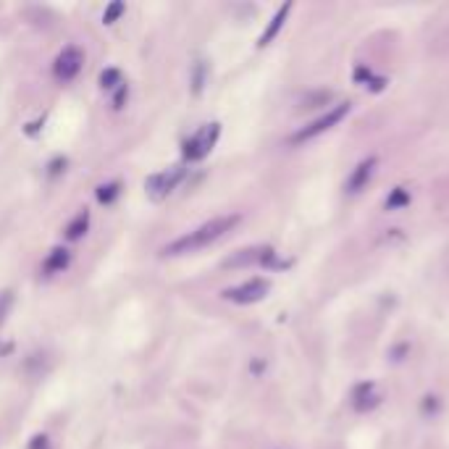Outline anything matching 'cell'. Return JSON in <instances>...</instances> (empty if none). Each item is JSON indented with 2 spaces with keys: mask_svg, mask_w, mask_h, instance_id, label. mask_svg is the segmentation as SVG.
Segmentation results:
<instances>
[{
  "mask_svg": "<svg viewBox=\"0 0 449 449\" xmlns=\"http://www.w3.org/2000/svg\"><path fill=\"white\" fill-rule=\"evenodd\" d=\"M87 229H90V213L87 211L76 213V215L71 218V224L66 226V239H69V242H76V239H82V236L87 234Z\"/></svg>",
  "mask_w": 449,
  "mask_h": 449,
  "instance_id": "10",
  "label": "cell"
},
{
  "mask_svg": "<svg viewBox=\"0 0 449 449\" xmlns=\"http://www.w3.org/2000/svg\"><path fill=\"white\" fill-rule=\"evenodd\" d=\"M82 63H84V53L79 50L76 45H69L60 50V56L56 58L53 63V74H56V79L58 82H71V79H76L79 76V71H82Z\"/></svg>",
  "mask_w": 449,
  "mask_h": 449,
  "instance_id": "5",
  "label": "cell"
},
{
  "mask_svg": "<svg viewBox=\"0 0 449 449\" xmlns=\"http://www.w3.org/2000/svg\"><path fill=\"white\" fill-rule=\"evenodd\" d=\"M268 289H271V284L266 279H250V281L239 284L234 289H226L224 300L236 302V305H252V302H260L263 297L268 295Z\"/></svg>",
  "mask_w": 449,
  "mask_h": 449,
  "instance_id": "6",
  "label": "cell"
},
{
  "mask_svg": "<svg viewBox=\"0 0 449 449\" xmlns=\"http://www.w3.org/2000/svg\"><path fill=\"white\" fill-rule=\"evenodd\" d=\"M407 200H410V197H407V192H405V189H397V192L391 195L389 200H386V208H397V205H405Z\"/></svg>",
  "mask_w": 449,
  "mask_h": 449,
  "instance_id": "15",
  "label": "cell"
},
{
  "mask_svg": "<svg viewBox=\"0 0 449 449\" xmlns=\"http://www.w3.org/2000/svg\"><path fill=\"white\" fill-rule=\"evenodd\" d=\"M71 263V252L63 247H56L50 250V255H47V260L42 263V271L47 273V276H53V273H60L66 266Z\"/></svg>",
  "mask_w": 449,
  "mask_h": 449,
  "instance_id": "9",
  "label": "cell"
},
{
  "mask_svg": "<svg viewBox=\"0 0 449 449\" xmlns=\"http://www.w3.org/2000/svg\"><path fill=\"white\" fill-rule=\"evenodd\" d=\"M202 69H205V66L197 63V71H195V92H200L202 90Z\"/></svg>",
  "mask_w": 449,
  "mask_h": 449,
  "instance_id": "17",
  "label": "cell"
},
{
  "mask_svg": "<svg viewBox=\"0 0 449 449\" xmlns=\"http://www.w3.org/2000/svg\"><path fill=\"white\" fill-rule=\"evenodd\" d=\"M11 305H13V295L11 292H3V295H0V326L6 323V318H8Z\"/></svg>",
  "mask_w": 449,
  "mask_h": 449,
  "instance_id": "14",
  "label": "cell"
},
{
  "mask_svg": "<svg viewBox=\"0 0 449 449\" xmlns=\"http://www.w3.org/2000/svg\"><path fill=\"white\" fill-rule=\"evenodd\" d=\"M126 97H129V87H126V84H121L116 97H113V108H124V100H126Z\"/></svg>",
  "mask_w": 449,
  "mask_h": 449,
  "instance_id": "16",
  "label": "cell"
},
{
  "mask_svg": "<svg viewBox=\"0 0 449 449\" xmlns=\"http://www.w3.org/2000/svg\"><path fill=\"white\" fill-rule=\"evenodd\" d=\"M29 449H47V436H35Z\"/></svg>",
  "mask_w": 449,
  "mask_h": 449,
  "instance_id": "18",
  "label": "cell"
},
{
  "mask_svg": "<svg viewBox=\"0 0 449 449\" xmlns=\"http://www.w3.org/2000/svg\"><path fill=\"white\" fill-rule=\"evenodd\" d=\"M289 11H292V3H284L281 8L276 11V16H273V19H271V24L266 26V32L260 35V42H258L260 47L271 45V40H273V37H276V35H279V32H281V26H284V22H286V16H289Z\"/></svg>",
  "mask_w": 449,
  "mask_h": 449,
  "instance_id": "8",
  "label": "cell"
},
{
  "mask_svg": "<svg viewBox=\"0 0 449 449\" xmlns=\"http://www.w3.org/2000/svg\"><path fill=\"white\" fill-rule=\"evenodd\" d=\"M118 195H121V184H118V181H111V184H103V187H97V200L103 202V205H111V202L116 200Z\"/></svg>",
  "mask_w": 449,
  "mask_h": 449,
  "instance_id": "11",
  "label": "cell"
},
{
  "mask_svg": "<svg viewBox=\"0 0 449 449\" xmlns=\"http://www.w3.org/2000/svg\"><path fill=\"white\" fill-rule=\"evenodd\" d=\"M373 171H376V158H366V161H360L357 168L352 171V177L347 179V192H350V195H357V192L370 181Z\"/></svg>",
  "mask_w": 449,
  "mask_h": 449,
  "instance_id": "7",
  "label": "cell"
},
{
  "mask_svg": "<svg viewBox=\"0 0 449 449\" xmlns=\"http://www.w3.org/2000/svg\"><path fill=\"white\" fill-rule=\"evenodd\" d=\"M126 11V6H124V3H121V0H118V3H111V6H108L106 8V13H103V24H113V22H118V16H121V13Z\"/></svg>",
  "mask_w": 449,
  "mask_h": 449,
  "instance_id": "13",
  "label": "cell"
},
{
  "mask_svg": "<svg viewBox=\"0 0 449 449\" xmlns=\"http://www.w3.org/2000/svg\"><path fill=\"white\" fill-rule=\"evenodd\" d=\"M347 113H350V103H339L336 108H331L326 116L316 118L313 124L302 126V129L292 137V142H297V145H300V142H307V140H313V137H318V134H323V131H329L331 126H336V124H339Z\"/></svg>",
  "mask_w": 449,
  "mask_h": 449,
  "instance_id": "4",
  "label": "cell"
},
{
  "mask_svg": "<svg viewBox=\"0 0 449 449\" xmlns=\"http://www.w3.org/2000/svg\"><path fill=\"white\" fill-rule=\"evenodd\" d=\"M184 168L181 165H174V168H168V171H158L153 177L145 181V187H147V195L153 197L155 202H161L163 197H168L174 189L179 187V181L184 179Z\"/></svg>",
  "mask_w": 449,
  "mask_h": 449,
  "instance_id": "3",
  "label": "cell"
},
{
  "mask_svg": "<svg viewBox=\"0 0 449 449\" xmlns=\"http://www.w3.org/2000/svg\"><path fill=\"white\" fill-rule=\"evenodd\" d=\"M218 134H221V126H218V124H205V126H200V129L184 142V158H187V161H202V158L215 147Z\"/></svg>",
  "mask_w": 449,
  "mask_h": 449,
  "instance_id": "2",
  "label": "cell"
},
{
  "mask_svg": "<svg viewBox=\"0 0 449 449\" xmlns=\"http://www.w3.org/2000/svg\"><path fill=\"white\" fill-rule=\"evenodd\" d=\"M239 224V215H218V218H213L208 224L197 226L195 231H189V234L179 236L177 242H171V245H165L163 247V255H187V252H195V250H202L213 245L215 239H221L224 234H229L234 226Z\"/></svg>",
  "mask_w": 449,
  "mask_h": 449,
  "instance_id": "1",
  "label": "cell"
},
{
  "mask_svg": "<svg viewBox=\"0 0 449 449\" xmlns=\"http://www.w3.org/2000/svg\"><path fill=\"white\" fill-rule=\"evenodd\" d=\"M100 84H103V90H116V87H121V71L118 69H106L103 74H100Z\"/></svg>",
  "mask_w": 449,
  "mask_h": 449,
  "instance_id": "12",
  "label": "cell"
}]
</instances>
